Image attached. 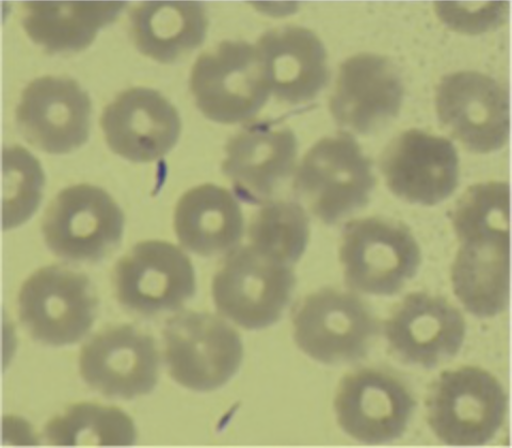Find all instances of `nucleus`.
I'll return each instance as SVG.
<instances>
[{"label": "nucleus", "mask_w": 512, "mask_h": 448, "mask_svg": "<svg viewBox=\"0 0 512 448\" xmlns=\"http://www.w3.org/2000/svg\"><path fill=\"white\" fill-rule=\"evenodd\" d=\"M508 399L501 382L476 366L443 372L426 400L429 427L450 446L489 443L502 428Z\"/></svg>", "instance_id": "obj_1"}, {"label": "nucleus", "mask_w": 512, "mask_h": 448, "mask_svg": "<svg viewBox=\"0 0 512 448\" xmlns=\"http://www.w3.org/2000/svg\"><path fill=\"white\" fill-rule=\"evenodd\" d=\"M376 180L372 162L348 134L320 139L296 172L298 199L327 226L354 214L370 201Z\"/></svg>", "instance_id": "obj_2"}, {"label": "nucleus", "mask_w": 512, "mask_h": 448, "mask_svg": "<svg viewBox=\"0 0 512 448\" xmlns=\"http://www.w3.org/2000/svg\"><path fill=\"white\" fill-rule=\"evenodd\" d=\"M296 283L293 266L249 245L228 253L212 293L221 315L244 329L261 330L279 322Z\"/></svg>", "instance_id": "obj_3"}, {"label": "nucleus", "mask_w": 512, "mask_h": 448, "mask_svg": "<svg viewBox=\"0 0 512 448\" xmlns=\"http://www.w3.org/2000/svg\"><path fill=\"white\" fill-rule=\"evenodd\" d=\"M340 260L352 291L393 296L418 274L422 253L405 224L372 217L346 224Z\"/></svg>", "instance_id": "obj_4"}, {"label": "nucleus", "mask_w": 512, "mask_h": 448, "mask_svg": "<svg viewBox=\"0 0 512 448\" xmlns=\"http://www.w3.org/2000/svg\"><path fill=\"white\" fill-rule=\"evenodd\" d=\"M190 89L202 114L222 124L253 119L270 94L258 48L244 41H224L201 55L192 68Z\"/></svg>", "instance_id": "obj_5"}, {"label": "nucleus", "mask_w": 512, "mask_h": 448, "mask_svg": "<svg viewBox=\"0 0 512 448\" xmlns=\"http://www.w3.org/2000/svg\"><path fill=\"white\" fill-rule=\"evenodd\" d=\"M169 375L181 386L210 392L238 372L244 346L226 320L204 312H182L168 319L163 331Z\"/></svg>", "instance_id": "obj_6"}, {"label": "nucleus", "mask_w": 512, "mask_h": 448, "mask_svg": "<svg viewBox=\"0 0 512 448\" xmlns=\"http://www.w3.org/2000/svg\"><path fill=\"white\" fill-rule=\"evenodd\" d=\"M293 327L295 342L304 354L327 365L364 359L379 332L364 300L331 287L297 303Z\"/></svg>", "instance_id": "obj_7"}, {"label": "nucleus", "mask_w": 512, "mask_h": 448, "mask_svg": "<svg viewBox=\"0 0 512 448\" xmlns=\"http://www.w3.org/2000/svg\"><path fill=\"white\" fill-rule=\"evenodd\" d=\"M19 316L31 338L48 346L84 339L99 310L90 279L67 266L40 268L22 285Z\"/></svg>", "instance_id": "obj_8"}, {"label": "nucleus", "mask_w": 512, "mask_h": 448, "mask_svg": "<svg viewBox=\"0 0 512 448\" xmlns=\"http://www.w3.org/2000/svg\"><path fill=\"white\" fill-rule=\"evenodd\" d=\"M124 224L120 206L107 191L82 184L63 189L48 206L42 232L58 258L96 263L120 245Z\"/></svg>", "instance_id": "obj_9"}, {"label": "nucleus", "mask_w": 512, "mask_h": 448, "mask_svg": "<svg viewBox=\"0 0 512 448\" xmlns=\"http://www.w3.org/2000/svg\"><path fill=\"white\" fill-rule=\"evenodd\" d=\"M114 285L121 306L144 317L179 311L197 292L188 255L164 240L141 242L122 256Z\"/></svg>", "instance_id": "obj_10"}, {"label": "nucleus", "mask_w": 512, "mask_h": 448, "mask_svg": "<svg viewBox=\"0 0 512 448\" xmlns=\"http://www.w3.org/2000/svg\"><path fill=\"white\" fill-rule=\"evenodd\" d=\"M415 408L407 384L392 372L376 367H362L344 376L334 399L341 428L368 445L402 438Z\"/></svg>", "instance_id": "obj_11"}, {"label": "nucleus", "mask_w": 512, "mask_h": 448, "mask_svg": "<svg viewBox=\"0 0 512 448\" xmlns=\"http://www.w3.org/2000/svg\"><path fill=\"white\" fill-rule=\"evenodd\" d=\"M439 121L468 150L487 154L509 138V94L492 77L477 72L445 76L437 89Z\"/></svg>", "instance_id": "obj_12"}, {"label": "nucleus", "mask_w": 512, "mask_h": 448, "mask_svg": "<svg viewBox=\"0 0 512 448\" xmlns=\"http://www.w3.org/2000/svg\"><path fill=\"white\" fill-rule=\"evenodd\" d=\"M79 371L92 390L109 398L150 394L159 373L155 340L132 325L107 328L80 350Z\"/></svg>", "instance_id": "obj_13"}, {"label": "nucleus", "mask_w": 512, "mask_h": 448, "mask_svg": "<svg viewBox=\"0 0 512 448\" xmlns=\"http://www.w3.org/2000/svg\"><path fill=\"white\" fill-rule=\"evenodd\" d=\"M466 332V322L453 304L424 292L407 295L384 324L393 355L404 364L425 370L455 358Z\"/></svg>", "instance_id": "obj_14"}, {"label": "nucleus", "mask_w": 512, "mask_h": 448, "mask_svg": "<svg viewBox=\"0 0 512 448\" xmlns=\"http://www.w3.org/2000/svg\"><path fill=\"white\" fill-rule=\"evenodd\" d=\"M91 111L88 93L73 79L46 76L24 90L16 123L31 146L48 154H68L88 141Z\"/></svg>", "instance_id": "obj_15"}, {"label": "nucleus", "mask_w": 512, "mask_h": 448, "mask_svg": "<svg viewBox=\"0 0 512 448\" xmlns=\"http://www.w3.org/2000/svg\"><path fill=\"white\" fill-rule=\"evenodd\" d=\"M380 169L396 197L424 206L450 198L459 181L454 144L421 130H409L395 138L381 156Z\"/></svg>", "instance_id": "obj_16"}, {"label": "nucleus", "mask_w": 512, "mask_h": 448, "mask_svg": "<svg viewBox=\"0 0 512 448\" xmlns=\"http://www.w3.org/2000/svg\"><path fill=\"white\" fill-rule=\"evenodd\" d=\"M112 152L133 163H152L178 143L182 122L178 110L158 91L134 88L109 104L101 119Z\"/></svg>", "instance_id": "obj_17"}, {"label": "nucleus", "mask_w": 512, "mask_h": 448, "mask_svg": "<svg viewBox=\"0 0 512 448\" xmlns=\"http://www.w3.org/2000/svg\"><path fill=\"white\" fill-rule=\"evenodd\" d=\"M297 152L298 141L290 128L274 122H255L229 140L222 171L240 200L264 204L290 178Z\"/></svg>", "instance_id": "obj_18"}, {"label": "nucleus", "mask_w": 512, "mask_h": 448, "mask_svg": "<svg viewBox=\"0 0 512 448\" xmlns=\"http://www.w3.org/2000/svg\"><path fill=\"white\" fill-rule=\"evenodd\" d=\"M403 99L404 86L393 64L378 55L360 54L342 64L329 107L344 130L367 135L394 119Z\"/></svg>", "instance_id": "obj_19"}, {"label": "nucleus", "mask_w": 512, "mask_h": 448, "mask_svg": "<svg viewBox=\"0 0 512 448\" xmlns=\"http://www.w3.org/2000/svg\"><path fill=\"white\" fill-rule=\"evenodd\" d=\"M270 92L298 105L316 98L329 82L327 53L309 29L287 26L266 32L258 46Z\"/></svg>", "instance_id": "obj_20"}, {"label": "nucleus", "mask_w": 512, "mask_h": 448, "mask_svg": "<svg viewBox=\"0 0 512 448\" xmlns=\"http://www.w3.org/2000/svg\"><path fill=\"white\" fill-rule=\"evenodd\" d=\"M459 242L452 268L456 297L475 317L498 316L509 300L510 233H473Z\"/></svg>", "instance_id": "obj_21"}, {"label": "nucleus", "mask_w": 512, "mask_h": 448, "mask_svg": "<svg viewBox=\"0 0 512 448\" xmlns=\"http://www.w3.org/2000/svg\"><path fill=\"white\" fill-rule=\"evenodd\" d=\"M174 230L186 250L211 258L238 247L245 221L229 190L204 184L185 192L176 205Z\"/></svg>", "instance_id": "obj_22"}, {"label": "nucleus", "mask_w": 512, "mask_h": 448, "mask_svg": "<svg viewBox=\"0 0 512 448\" xmlns=\"http://www.w3.org/2000/svg\"><path fill=\"white\" fill-rule=\"evenodd\" d=\"M138 50L160 63H173L196 50L205 40V7L194 2H149L131 13Z\"/></svg>", "instance_id": "obj_23"}, {"label": "nucleus", "mask_w": 512, "mask_h": 448, "mask_svg": "<svg viewBox=\"0 0 512 448\" xmlns=\"http://www.w3.org/2000/svg\"><path fill=\"white\" fill-rule=\"evenodd\" d=\"M125 7V3H27L23 26L46 52L76 53L114 23Z\"/></svg>", "instance_id": "obj_24"}, {"label": "nucleus", "mask_w": 512, "mask_h": 448, "mask_svg": "<svg viewBox=\"0 0 512 448\" xmlns=\"http://www.w3.org/2000/svg\"><path fill=\"white\" fill-rule=\"evenodd\" d=\"M44 436L48 443L58 446H130L136 443L137 431L133 420L123 410L83 403L48 422Z\"/></svg>", "instance_id": "obj_25"}, {"label": "nucleus", "mask_w": 512, "mask_h": 448, "mask_svg": "<svg viewBox=\"0 0 512 448\" xmlns=\"http://www.w3.org/2000/svg\"><path fill=\"white\" fill-rule=\"evenodd\" d=\"M248 235L251 246L293 266L306 252L310 220L296 202L268 201L252 217Z\"/></svg>", "instance_id": "obj_26"}, {"label": "nucleus", "mask_w": 512, "mask_h": 448, "mask_svg": "<svg viewBox=\"0 0 512 448\" xmlns=\"http://www.w3.org/2000/svg\"><path fill=\"white\" fill-rule=\"evenodd\" d=\"M4 228L21 226L36 213L42 199L44 172L23 147L4 150Z\"/></svg>", "instance_id": "obj_27"}, {"label": "nucleus", "mask_w": 512, "mask_h": 448, "mask_svg": "<svg viewBox=\"0 0 512 448\" xmlns=\"http://www.w3.org/2000/svg\"><path fill=\"white\" fill-rule=\"evenodd\" d=\"M505 4L490 3L469 6L456 3H439L437 12L440 19L454 30L467 34H482L503 23Z\"/></svg>", "instance_id": "obj_28"}]
</instances>
